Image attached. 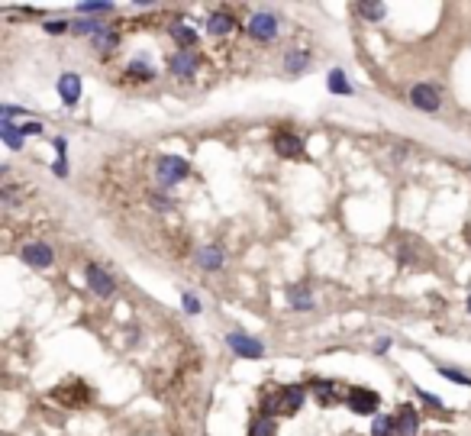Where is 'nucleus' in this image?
<instances>
[{
    "label": "nucleus",
    "instance_id": "nucleus-1",
    "mask_svg": "<svg viewBox=\"0 0 471 436\" xmlns=\"http://www.w3.org/2000/svg\"><path fill=\"white\" fill-rule=\"evenodd\" d=\"M190 165L181 159V155H159V162H155V178H159L161 188H175V184H181L184 178H188Z\"/></svg>",
    "mask_w": 471,
    "mask_h": 436
},
{
    "label": "nucleus",
    "instance_id": "nucleus-2",
    "mask_svg": "<svg viewBox=\"0 0 471 436\" xmlns=\"http://www.w3.org/2000/svg\"><path fill=\"white\" fill-rule=\"evenodd\" d=\"M278 26H281V20L274 13H268V10L249 16V36L259 39V42H271V39L278 36Z\"/></svg>",
    "mask_w": 471,
    "mask_h": 436
},
{
    "label": "nucleus",
    "instance_id": "nucleus-3",
    "mask_svg": "<svg viewBox=\"0 0 471 436\" xmlns=\"http://www.w3.org/2000/svg\"><path fill=\"white\" fill-rule=\"evenodd\" d=\"M410 104L417 110H423V114H436V110L442 107V94H439V87H433V85H413Z\"/></svg>",
    "mask_w": 471,
    "mask_h": 436
},
{
    "label": "nucleus",
    "instance_id": "nucleus-4",
    "mask_svg": "<svg viewBox=\"0 0 471 436\" xmlns=\"http://www.w3.org/2000/svg\"><path fill=\"white\" fill-rule=\"evenodd\" d=\"M226 346L239 356V359H262L265 356V346L259 339L245 337V333H226Z\"/></svg>",
    "mask_w": 471,
    "mask_h": 436
},
{
    "label": "nucleus",
    "instance_id": "nucleus-5",
    "mask_svg": "<svg viewBox=\"0 0 471 436\" xmlns=\"http://www.w3.org/2000/svg\"><path fill=\"white\" fill-rule=\"evenodd\" d=\"M168 68H171L175 78H194L200 68V55L194 52V49H178V52L171 55V61H168Z\"/></svg>",
    "mask_w": 471,
    "mask_h": 436
},
{
    "label": "nucleus",
    "instance_id": "nucleus-6",
    "mask_svg": "<svg viewBox=\"0 0 471 436\" xmlns=\"http://www.w3.org/2000/svg\"><path fill=\"white\" fill-rule=\"evenodd\" d=\"M84 278H87V284H91V291L97 294V298H110V294L116 291L114 275H110V272H104L100 265H94V262L84 268Z\"/></svg>",
    "mask_w": 471,
    "mask_h": 436
},
{
    "label": "nucleus",
    "instance_id": "nucleus-7",
    "mask_svg": "<svg viewBox=\"0 0 471 436\" xmlns=\"http://www.w3.org/2000/svg\"><path fill=\"white\" fill-rule=\"evenodd\" d=\"M345 404H349L352 413H374L381 407V398L372 388H352L349 394H345Z\"/></svg>",
    "mask_w": 471,
    "mask_h": 436
},
{
    "label": "nucleus",
    "instance_id": "nucleus-8",
    "mask_svg": "<svg viewBox=\"0 0 471 436\" xmlns=\"http://www.w3.org/2000/svg\"><path fill=\"white\" fill-rule=\"evenodd\" d=\"M20 255H23V262H26V265H32V268H49L55 262L52 246H46V243H26Z\"/></svg>",
    "mask_w": 471,
    "mask_h": 436
},
{
    "label": "nucleus",
    "instance_id": "nucleus-9",
    "mask_svg": "<svg viewBox=\"0 0 471 436\" xmlns=\"http://www.w3.org/2000/svg\"><path fill=\"white\" fill-rule=\"evenodd\" d=\"M394 420H397V436H417V430H420V413H417V407L403 404L400 411L394 413Z\"/></svg>",
    "mask_w": 471,
    "mask_h": 436
},
{
    "label": "nucleus",
    "instance_id": "nucleus-10",
    "mask_svg": "<svg viewBox=\"0 0 471 436\" xmlns=\"http://www.w3.org/2000/svg\"><path fill=\"white\" fill-rule=\"evenodd\" d=\"M274 152L288 155V159H297V155H304V139L294 136V133H278V136H274Z\"/></svg>",
    "mask_w": 471,
    "mask_h": 436
},
{
    "label": "nucleus",
    "instance_id": "nucleus-11",
    "mask_svg": "<svg viewBox=\"0 0 471 436\" xmlns=\"http://www.w3.org/2000/svg\"><path fill=\"white\" fill-rule=\"evenodd\" d=\"M59 94L68 107H75L78 97H81V78H78L75 71H65V75L59 78Z\"/></svg>",
    "mask_w": 471,
    "mask_h": 436
},
{
    "label": "nucleus",
    "instance_id": "nucleus-12",
    "mask_svg": "<svg viewBox=\"0 0 471 436\" xmlns=\"http://www.w3.org/2000/svg\"><path fill=\"white\" fill-rule=\"evenodd\" d=\"M304 398H307L304 384H284V388H281V407H284V413H297L300 407H304Z\"/></svg>",
    "mask_w": 471,
    "mask_h": 436
},
{
    "label": "nucleus",
    "instance_id": "nucleus-13",
    "mask_svg": "<svg viewBox=\"0 0 471 436\" xmlns=\"http://www.w3.org/2000/svg\"><path fill=\"white\" fill-rule=\"evenodd\" d=\"M310 61H313L310 49H294V52L284 55V71L288 75H300L304 68H310Z\"/></svg>",
    "mask_w": 471,
    "mask_h": 436
},
{
    "label": "nucleus",
    "instance_id": "nucleus-14",
    "mask_svg": "<svg viewBox=\"0 0 471 436\" xmlns=\"http://www.w3.org/2000/svg\"><path fill=\"white\" fill-rule=\"evenodd\" d=\"M236 30V20H233V13H210L207 16V32H213V36H226V32H233Z\"/></svg>",
    "mask_w": 471,
    "mask_h": 436
},
{
    "label": "nucleus",
    "instance_id": "nucleus-15",
    "mask_svg": "<svg viewBox=\"0 0 471 436\" xmlns=\"http://www.w3.org/2000/svg\"><path fill=\"white\" fill-rule=\"evenodd\" d=\"M223 262H226V255H223V249H216V246H204V249L197 253V265L207 268V272L223 268Z\"/></svg>",
    "mask_w": 471,
    "mask_h": 436
},
{
    "label": "nucleus",
    "instance_id": "nucleus-16",
    "mask_svg": "<svg viewBox=\"0 0 471 436\" xmlns=\"http://www.w3.org/2000/svg\"><path fill=\"white\" fill-rule=\"evenodd\" d=\"M288 301H290V307H294V310H310V307H313V294H310V288H307V284H290V288H288Z\"/></svg>",
    "mask_w": 471,
    "mask_h": 436
},
{
    "label": "nucleus",
    "instance_id": "nucleus-17",
    "mask_svg": "<svg viewBox=\"0 0 471 436\" xmlns=\"http://www.w3.org/2000/svg\"><path fill=\"white\" fill-rule=\"evenodd\" d=\"M168 32H171V39L178 42V49H194V46H197V32L190 30L188 23H171V30H168Z\"/></svg>",
    "mask_w": 471,
    "mask_h": 436
},
{
    "label": "nucleus",
    "instance_id": "nucleus-18",
    "mask_svg": "<svg viewBox=\"0 0 471 436\" xmlns=\"http://www.w3.org/2000/svg\"><path fill=\"white\" fill-rule=\"evenodd\" d=\"M310 391L317 394L319 401H323V404H333V401H339V388H336V382H323V378H319V382H310Z\"/></svg>",
    "mask_w": 471,
    "mask_h": 436
},
{
    "label": "nucleus",
    "instance_id": "nucleus-19",
    "mask_svg": "<svg viewBox=\"0 0 471 436\" xmlns=\"http://www.w3.org/2000/svg\"><path fill=\"white\" fill-rule=\"evenodd\" d=\"M372 436H397V420L388 417V413H374Z\"/></svg>",
    "mask_w": 471,
    "mask_h": 436
},
{
    "label": "nucleus",
    "instance_id": "nucleus-20",
    "mask_svg": "<svg viewBox=\"0 0 471 436\" xmlns=\"http://www.w3.org/2000/svg\"><path fill=\"white\" fill-rule=\"evenodd\" d=\"M326 87L333 94H352V85H349V78H345V71L342 68H333L326 75Z\"/></svg>",
    "mask_w": 471,
    "mask_h": 436
},
{
    "label": "nucleus",
    "instance_id": "nucleus-21",
    "mask_svg": "<svg viewBox=\"0 0 471 436\" xmlns=\"http://www.w3.org/2000/svg\"><path fill=\"white\" fill-rule=\"evenodd\" d=\"M0 139H4V143H7L13 152L20 149V145H23V133H20V126H13L10 120L0 123Z\"/></svg>",
    "mask_w": 471,
    "mask_h": 436
},
{
    "label": "nucleus",
    "instance_id": "nucleus-22",
    "mask_svg": "<svg viewBox=\"0 0 471 436\" xmlns=\"http://www.w3.org/2000/svg\"><path fill=\"white\" fill-rule=\"evenodd\" d=\"M126 75L139 78V81H152V78H155V68H152V65H149L145 59H133L130 65H126Z\"/></svg>",
    "mask_w": 471,
    "mask_h": 436
},
{
    "label": "nucleus",
    "instance_id": "nucleus-23",
    "mask_svg": "<svg viewBox=\"0 0 471 436\" xmlns=\"http://www.w3.org/2000/svg\"><path fill=\"white\" fill-rule=\"evenodd\" d=\"M116 46H120V36H116L110 26H106L104 32H97V36H94V49H97V52H114Z\"/></svg>",
    "mask_w": 471,
    "mask_h": 436
},
{
    "label": "nucleus",
    "instance_id": "nucleus-24",
    "mask_svg": "<svg viewBox=\"0 0 471 436\" xmlns=\"http://www.w3.org/2000/svg\"><path fill=\"white\" fill-rule=\"evenodd\" d=\"M358 13L365 16V20H372V23H378V20H384L388 7H381V4H358Z\"/></svg>",
    "mask_w": 471,
    "mask_h": 436
},
{
    "label": "nucleus",
    "instance_id": "nucleus-25",
    "mask_svg": "<svg viewBox=\"0 0 471 436\" xmlns=\"http://www.w3.org/2000/svg\"><path fill=\"white\" fill-rule=\"evenodd\" d=\"M249 436H274V420L271 417H259V420L252 423Z\"/></svg>",
    "mask_w": 471,
    "mask_h": 436
},
{
    "label": "nucleus",
    "instance_id": "nucleus-26",
    "mask_svg": "<svg viewBox=\"0 0 471 436\" xmlns=\"http://www.w3.org/2000/svg\"><path fill=\"white\" fill-rule=\"evenodd\" d=\"M439 375H442V378H448V382H455V384H468V388H471V375H465V372H455V368L439 365Z\"/></svg>",
    "mask_w": 471,
    "mask_h": 436
},
{
    "label": "nucleus",
    "instance_id": "nucleus-27",
    "mask_svg": "<svg viewBox=\"0 0 471 436\" xmlns=\"http://www.w3.org/2000/svg\"><path fill=\"white\" fill-rule=\"evenodd\" d=\"M114 4H78V13H110Z\"/></svg>",
    "mask_w": 471,
    "mask_h": 436
},
{
    "label": "nucleus",
    "instance_id": "nucleus-28",
    "mask_svg": "<svg viewBox=\"0 0 471 436\" xmlns=\"http://www.w3.org/2000/svg\"><path fill=\"white\" fill-rule=\"evenodd\" d=\"M184 310H188L190 317H194V314H200V301H197V294H190V291H184Z\"/></svg>",
    "mask_w": 471,
    "mask_h": 436
},
{
    "label": "nucleus",
    "instance_id": "nucleus-29",
    "mask_svg": "<svg viewBox=\"0 0 471 436\" xmlns=\"http://www.w3.org/2000/svg\"><path fill=\"white\" fill-rule=\"evenodd\" d=\"M20 133H23V136H39V133H42V123L23 120V123H20Z\"/></svg>",
    "mask_w": 471,
    "mask_h": 436
},
{
    "label": "nucleus",
    "instance_id": "nucleus-30",
    "mask_svg": "<svg viewBox=\"0 0 471 436\" xmlns=\"http://www.w3.org/2000/svg\"><path fill=\"white\" fill-rule=\"evenodd\" d=\"M42 30L46 32H65V30H71V23L68 20H49V23H42Z\"/></svg>",
    "mask_w": 471,
    "mask_h": 436
},
{
    "label": "nucleus",
    "instance_id": "nucleus-31",
    "mask_svg": "<svg viewBox=\"0 0 471 436\" xmlns=\"http://www.w3.org/2000/svg\"><path fill=\"white\" fill-rule=\"evenodd\" d=\"M400 262H403V265H410V262H417V253H413L410 246H400Z\"/></svg>",
    "mask_w": 471,
    "mask_h": 436
},
{
    "label": "nucleus",
    "instance_id": "nucleus-32",
    "mask_svg": "<svg viewBox=\"0 0 471 436\" xmlns=\"http://www.w3.org/2000/svg\"><path fill=\"white\" fill-rule=\"evenodd\" d=\"M420 398H423V404H429V407H436V411H442V401L439 398H433V394H426V391H417Z\"/></svg>",
    "mask_w": 471,
    "mask_h": 436
},
{
    "label": "nucleus",
    "instance_id": "nucleus-33",
    "mask_svg": "<svg viewBox=\"0 0 471 436\" xmlns=\"http://www.w3.org/2000/svg\"><path fill=\"white\" fill-rule=\"evenodd\" d=\"M152 207H159V210H168V207H171V200H168V198H155V194H152Z\"/></svg>",
    "mask_w": 471,
    "mask_h": 436
},
{
    "label": "nucleus",
    "instance_id": "nucleus-34",
    "mask_svg": "<svg viewBox=\"0 0 471 436\" xmlns=\"http://www.w3.org/2000/svg\"><path fill=\"white\" fill-rule=\"evenodd\" d=\"M391 349V339H378V343H374V352H388Z\"/></svg>",
    "mask_w": 471,
    "mask_h": 436
},
{
    "label": "nucleus",
    "instance_id": "nucleus-35",
    "mask_svg": "<svg viewBox=\"0 0 471 436\" xmlns=\"http://www.w3.org/2000/svg\"><path fill=\"white\" fill-rule=\"evenodd\" d=\"M468 314H471V298H468Z\"/></svg>",
    "mask_w": 471,
    "mask_h": 436
}]
</instances>
